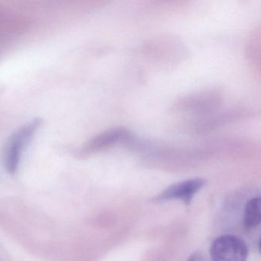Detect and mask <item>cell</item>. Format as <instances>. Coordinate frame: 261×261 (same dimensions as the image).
<instances>
[{"label":"cell","instance_id":"1","mask_svg":"<svg viewBox=\"0 0 261 261\" xmlns=\"http://www.w3.org/2000/svg\"><path fill=\"white\" fill-rule=\"evenodd\" d=\"M42 123L41 119H34L19 127L7 140L4 149V163L9 173L14 174L17 171L22 153L34 138Z\"/></svg>","mask_w":261,"mask_h":261},{"label":"cell","instance_id":"2","mask_svg":"<svg viewBox=\"0 0 261 261\" xmlns=\"http://www.w3.org/2000/svg\"><path fill=\"white\" fill-rule=\"evenodd\" d=\"M132 133L125 127L111 128L91 138L77 151L79 158H87L120 143L132 142Z\"/></svg>","mask_w":261,"mask_h":261},{"label":"cell","instance_id":"3","mask_svg":"<svg viewBox=\"0 0 261 261\" xmlns=\"http://www.w3.org/2000/svg\"><path fill=\"white\" fill-rule=\"evenodd\" d=\"M210 256L212 261H247L248 248L238 237L222 235L212 243Z\"/></svg>","mask_w":261,"mask_h":261},{"label":"cell","instance_id":"4","mask_svg":"<svg viewBox=\"0 0 261 261\" xmlns=\"http://www.w3.org/2000/svg\"><path fill=\"white\" fill-rule=\"evenodd\" d=\"M219 91L209 90L186 96L178 100L173 108L175 111L191 114H205L218 108L221 102Z\"/></svg>","mask_w":261,"mask_h":261},{"label":"cell","instance_id":"5","mask_svg":"<svg viewBox=\"0 0 261 261\" xmlns=\"http://www.w3.org/2000/svg\"><path fill=\"white\" fill-rule=\"evenodd\" d=\"M205 183V180L201 178H191L178 181L171 185L167 189L160 192L153 200L157 202L178 200L182 201L186 205H189L195 195L204 187Z\"/></svg>","mask_w":261,"mask_h":261},{"label":"cell","instance_id":"6","mask_svg":"<svg viewBox=\"0 0 261 261\" xmlns=\"http://www.w3.org/2000/svg\"><path fill=\"white\" fill-rule=\"evenodd\" d=\"M261 221V203L259 197L250 198L245 204L244 226L246 230H252L259 225Z\"/></svg>","mask_w":261,"mask_h":261},{"label":"cell","instance_id":"7","mask_svg":"<svg viewBox=\"0 0 261 261\" xmlns=\"http://www.w3.org/2000/svg\"><path fill=\"white\" fill-rule=\"evenodd\" d=\"M186 261H207L201 252L195 251L189 256Z\"/></svg>","mask_w":261,"mask_h":261}]
</instances>
